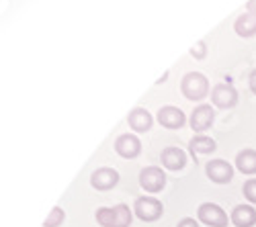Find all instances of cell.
<instances>
[{
    "mask_svg": "<svg viewBox=\"0 0 256 227\" xmlns=\"http://www.w3.org/2000/svg\"><path fill=\"white\" fill-rule=\"evenodd\" d=\"M162 203L154 197H142L136 201V215L142 219V221H156L162 217Z\"/></svg>",
    "mask_w": 256,
    "mask_h": 227,
    "instance_id": "cell-4",
    "label": "cell"
},
{
    "mask_svg": "<svg viewBox=\"0 0 256 227\" xmlns=\"http://www.w3.org/2000/svg\"><path fill=\"white\" fill-rule=\"evenodd\" d=\"M160 158H162V164L168 170H180L186 164V154L180 148H166Z\"/></svg>",
    "mask_w": 256,
    "mask_h": 227,
    "instance_id": "cell-13",
    "label": "cell"
},
{
    "mask_svg": "<svg viewBox=\"0 0 256 227\" xmlns=\"http://www.w3.org/2000/svg\"><path fill=\"white\" fill-rule=\"evenodd\" d=\"M250 90L256 94V70L250 74Z\"/></svg>",
    "mask_w": 256,
    "mask_h": 227,
    "instance_id": "cell-22",
    "label": "cell"
},
{
    "mask_svg": "<svg viewBox=\"0 0 256 227\" xmlns=\"http://www.w3.org/2000/svg\"><path fill=\"white\" fill-rule=\"evenodd\" d=\"M197 217L201 223H205L209 227H228V221H230L228 213L216 203H203L197 211Z\"/></svg>",
    "mask_w": 256,
    "mask_h": 227,
    "instance_id": "cell-3",
    "label": "cell"
},
{
    "mask_svg": "<svg viewBox=\"0 0 256 227\" xmlns=\"http://www.w3.org/2000/svg\"><path fill=\"white\" fill-rule=\"evenodd\" d=\"M158 121L166 129H180L184 125V113L176 107H162L158 111Z\"/></svg>",
    "mask_w": 256,
    "mask_h": 227,
    "instance_id": "cell-9",
    "label": "cell"
},
{
    "mask_svg": "<svg viewBox=\"0 0 256 227\" xmlns=\"http://www.w3.org/2000/svg\"><path fill=\"white\" fill-rule=\"evenodd\" d=\"M176 227H199V223L195 219H190V217H184Z\"/></svg>",
    "mask_w": 256,
    "mask_h": 227,
    "instance_id": "cell-21",
    "label": "cell"
},
{
    "mask_svg": "<svg viewBox=\"0 0 256 227\" xmlns=\"http://www.w3.org/2000/svg\"><path fill=\"white\" fill-rule=\"evenodd\" d=\"M230 221L236 227H254L256 225V209L252 205H238V207H234Z\"/></svg>",
    "mask_w": 256,
    "mask_h": 227,
    "instance_id": "cell-10",
    "label": "cell"
},
{
    "mask_svg": "<svg viewBox=\"0 0 256 227\" xmlns=\"http://www.w3.org/2000/svg\"><path fill=\"white\" fill-rule=\"evenodd\" d=\"M130 125L136 131H148L152 127V115L148 111H144V109H134L130 113Z\"/></svg>",
    "mask_w": 256,
    "mask_h": 227,
    "instance_id": "cell-17",
    "label": "cell"
},
{
    "mask_svg": "<svg viewBox=\"0 0 256 227\" xmlns=\"http://www.w3.org/2000/svg\"><path fill=\"white\" fill-rule=\"evenodd\" d=\"M211 100L220 109H232L238 102V92L232 84H218L211 90Z\"/></svg>",
    "mask_w": 256,
    "mask_h": 227,
    "instance_id": "cell-6",
    "label": "cell"
},
{
    "mask_svg": "<svg viewBox=\"0 0 256 227\" xmlns=\"http://www.w3.org/2000/svg\"><path fill=\"white\" fill-rule=\"evenodd\" d=\"M213 121H216V111H213L209 105H201L193 111V115H190V127H193V131H197V133H203L213 125Z\"/></svg>",
    "mask_w": 256,
    "mask_h": 227,
    "instance_id": "cell-8",
    "label": "cell"
},
{
    "mask_svg": "<svg viewBox=\"0 0 256 227\" xmlns=\"http://www.w3.org/2000/svg\"><path fill=\"white\" fill-rule=\"evenodd\" d=\"M62 221H64V211H62L60 207H54L44 225H46V227H58V225H62Z\"/></svg>",
    "mask_w": 256,
    "mask_h": 227,
    "instance_id": "cell-19",
    "label": "cell"
},
{
    "mask_svg": "<svg viewBox=\"0 0 256 227\" xmlns=\"http://www.w3.org/2000/svg\"><path fill=\"white\" fill-rule=\"evenodd\" d=\"M207 178L213 180V182H218V184H226L234 178V168H232V164H228L226 160H211L207 164Z\"/></svg>",
    "mask_w": 256,
    "mask_h": 227,
    "instance_id": "cell-7",
    "label": "cell"
},
{
    "mask_svg": "<svg viewBox=\"0 0 256 227\" xmlns=\"http://www.w3.org/2000/svg\"><path fill=\"white\" fill-rule=\"evenodd\" d=\"M180 90L182 94L188 98V100H203L207 94H209V82L203 74L199 72H188L184 78H182V84H180Z\"/></svg>",
    "mask_w": 256,
    "mask_h": 227,
    "instance_id": "cell-2",
    "label": "cell"
},
{
    "mask_svg": "<svg viewBox=\"0 0 256 227\" xmlns=\"http://www.w3.org/2000/svg\"><path fill=\"white\" fill-rule=\"evenodd\" d=\"M140 184L148 193H160L166 184V174L156 166H148L140 172Z\"/></svg>",
    "mask_w": 256,
    "mask_h": 227,
    "instance_id": "cell-5",
    "label": "cell"
},
{
    "mask_svg": "<svg viewBox=\"0 0 256 227\" xmlns=\"http://www.w3.org/2000/svg\"><path fill=\"white\" fill-rule=\"evenodd\" d=\"M234 29L240 37H254L256 35V14L252 12H244L236 18L234 23Z\"/></svg>",
    "mask_w": 256,
    "mask_h": 227,
    "instance_id": "cell-14",
    "label": "cell"
},
{
    "mask_svg": "<svg viewBox=\"0 0 256 227\" xmlns=\"http://www.w3.org/2000/svg\"><path fill=\"white\" fill-rule=\"evenodd\" d=\"M96 221L102 227H130L132 225V211L127 205H117V207H102L96 211Z\"/></svg>",
    "mask_w": 256,
    "mask_h": 227,
    "instance_id": "cell-1",
    "label": "cell"
},
{
    "mask_svg": "<svg viewBox=\"0 0 256 227\" xmlns=\"http://www.w3.org/2000/svg\"><path fill=\"white\" fill-rule=\"evenodd\" d=\"M205 43H203V41H199V43L193 47V49H190V55H193V57H197V59H201V57H205Z\"/></svg>",
    "mask_w": 256,
    "mask_h": 227,
    "instance_id": "cell-20",
    "label": "cell"
},
{
    "mask_svg": "<svg viewBox=\"0 0 256 227\" xmlns=\"http://www.w3.org/2000/svg\"><path fill=\"white\" fill-rule=\"evenodd\" d=\"M216 141H213L211 137H207V135H197V137H193L190 139V143H188V150H190V154L193 156H201V154H211V152H216Z\"/></svg>",
    "mask_w": 256,
    "mask_h": 227,
    "instance_id": "cell-16",
    "label": "cell"
},
{
    "mask_svg": "<svg viewBox=\"0 0 256 227\" xmlns=\"http://www.w3.org/2000/svg\"><path fill=\"white\" fill-rule=\"evenodd\" d=\"M90 182H92V187L98 189V191H109L119 182V174L113 168H98L90 176Z\"/></svg>",
    "mask_w": 256,
    "mask_h": 227,
    "instance_id": "cell-12",
    "label": "cell"
},
{
    "mask_svg": "<svg viewBox=\"0 0 256 227\" xmlns=\"http://www.w3.org/2000/svg\"><path fill=\"white\" fill-rule=\"evenodd\" d=\"M246 10L256 14V0H248V4H246Z\"/></svg>",
    "mask_w": 256,
    "mask_h": 227,
    "instance_id": "cell-23",
    "label": "cell"
},
{
    "mask_svg": "<svg viewBox=\"0 0 256 227\" xmlns=\"http://www.w3.org/2000/svg\"><path fill=\"white\" fill-rule=\"evenodd\" d=\"M236 168H238L242 174L254 176V174H256V152H254V150H242V152L236 156Z\"/></svg>",
    "mask_w": 256,
    "mask_h": 227,
    "instance_id": "cell-15",
    "label": "cell"
},
{
    "mask_svg": "<svg viewBox=\"0 0 256 227\" xmlns=\"http://www.w3.org/2000/svg\"><path fill=\"white\" fill-rule=\"evenodd\" d=\"M115 150L119 156L123 158H136L140 152H142V143L136 135H130V133H125V135H119L117 141H115Z\"/></svg>",
    "mask_w": 256,
    "mask_h": 227,
    "instance_id": "cell-11",
    "label": "cell"
},
{
    "mask_svg": "<svg viewBox=\"0 0 256 227\" xmlns=\"http://www.w3.org/2000/svg\"><path fill=\"white\" fill-rule=\"evenodd\" d=\"M242 193H244V197H246L252 205H256V178H250V180L244 182Z\"/></svg>",
    "mask_w": 256,
    "mask_h": 227,
    "instance_id": "cell-18",
    "label": "cell"
}]
</instances>
